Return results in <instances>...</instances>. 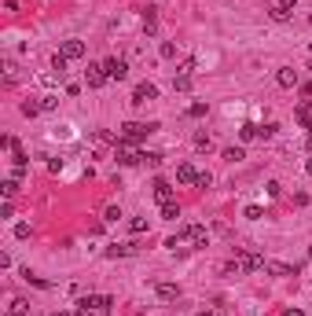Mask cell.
<instances>
[{"label":"cell","mask_w":312,"mask_h":316,"mask_svg":"<svg viewBox=\"0 0 312 316\" xmlns=\"http://www.w3.org/2000/svg\"><path fill=\"white\" fill-rule=\"evenodd\" d=\"M151 100H158V88L151 81H140L132 88V103H136V107H143V103H151Z\"/></svg>","instance_id":"5b68a950"},{"label":"cell","mask_w":312,"mask_h":316,"mask_svg":"<svg viewBox=\"0 0 312 316\" xmlns=\"http://www.w3.org/2000/svg\"><path fill=\"white\" fill-rule=\"evenodd\" d=\"M243 158H246L243 147H224V162H243Z\"/></svg>","instance_id":"d6986e66"},{"label":"cell","mask_w":312,"mask_h":316,"mask_svg":"<svg viewBox=\"0 0 312 316\" xmlns=\"http://www.w3.org/2000/svg\"><path fill=\"white\" fill-rule=\"evenodd\" d=\"M15 239H30V225H15Z\"/></svg>","instance_id":"e575fe53"},{"label":"cell","mask_w":312,"mask_h":316,"mask_svg":"<svg viewBox=\"0 0 312 316\" xmlns=\"http://www.w3.org/2000/svg\"><path fill=\"white\" fill-rule=\"evenodd\" d=\"M66 63H70V59H66L63 52H55V55H52V70H55V77H59V81L66 77Z\"/></svg>","instance_id":"e0dca14e"},{"label":"cell","mask_w":312,"mask_h":316,"mask_svg":"<svg viewBox=\"0 0 312 316\" xmlns=\"http://www.w3.org/2000/svg\"><path fill=\"white\" fill-rule=\"evenodd\" d=\"M276 129H279V125H272V122H268V125L261 129V140H272V136H276Z\"/></svg>","instance_id":"d6a6232c"},{"label":"cell","mask_w":312,"mask_h":316,"mask_svg":"<svg viewBox=\"0 0 312 316\" xmlns=\"http://www.w3.org/2000/svg\"><path fill=\"white\" fill-rule=\"evenodd\" d=\"M129 228H132V235H143V232H147V217H132Z\"/></svg>","instance_id":"ffe728a7"},{"label":"cell","mask_w":312,"mask_h":316,"mask_svg":"<svg viewBox=\"0 0 312 316\" xmlns=\"http://www.w3.org/2000/svg\"><path fill=\"white\" fill-rule=\"evenodd\" d=\"M103 70H107V77L110 81H125V77H129V63H125V59H107V63H103Z\"/></svg>","instance_id":"8992f818"},{"label":"cell","mask_w":312,"mask_h":316,"mask_svg":"<svg viewBox=\"0 0 312 316\" xmlns=\"http://www.w3.org/2000/svg\"><path fill=\"white\" fill-rule=\"evenodd\" d=\"M52 316H70V313H52Z\"/></svg>","instance_id":"b9f144b4"},{"label":"cell","mask_w":312,"mask_h":316,"mask_svg":"<svg viewBox=\"0 0 312 316\" xmlns=\"http://www.w3.org/2000/svg\"><path fill=\"white\" fill-rule=\"evenodd\" d=\"M195 147H198V151H209V136L198 133V136H195Z\"/></svg>","instance_id":"4dcf8cb0"},{"label":"cell","mask_w":312,"mask_h":316,"mask_svg":"<svg viewBox=\"0 0 312 316\" xmlns=\"http://www.w3.org/2000/svg\"><path fill=\"white\" fill-rule=\"evenodd\" d=\"M114 155H118V162H121V166H140L143 158H147V155H140V151L132 147L129 140H118V143H114Z\"/></svg>","instance_id":"3957f363"},{"label":"cell","mask_w":312,"mask_h":316,"mask_svg":"<svg viewBox=\"0 0 312 316\" xmlns=\"http://www.w3.org/2000/svg\"><path fill=\"white\" fill-rule=\"evenodd\" d=\"M110 258H132L136 254V243H114V246H107Z\"/></svg>","instance_id":"8fae6325"},{"label":"cell","mask_w":312,"mask_h":316,"mask_svg":"<svg viewBox=\"0 0 312 316\" xmlns=\"http://www.w3.org/2000/svg\"><path fill=\"white\" fill-rule=\"evenodd\" d=\"M8 316H30V301H26V298H11Z\"/></svg>","instance_id":"2e32d148"},{"label":"cell","mask_w":312,"mask_h":316,"mask_svg":"<svg viewBox=\"0 0 312 316\" xmlns=\"http://www.w3.org/2000/svg\"><path fill=\"white\" fill-rule=\"evenodd\" d=\"M15 77H18V67H15V63H11V59H8V63H4V81H15Z\"/></svg>","instance_id":"d4e9b609"},{"label":"cell","mask_w":312,"mask_h":316,"mask_svg":"<svg viewBox=\"0 0 312 316\" xmlns=\"http://www.w3.org/2000/svg\"><path fill=\"white\" fill-rule=\"evenodd\" d=\"M22 280H26V283H33V287H41V291L48 287V280H41V276H33L30 268H22Z\"/></svg>","instance_id":"603a6c76"},{"label":"cell","mask_w":312,"mask_h":316,"mask_svg":"<svg viewBox=\"0 0 312 316\" xmlns=\"http://www.w3.org/2000/svg\"><path fill=\"white\" fill-rule=\"evenodd\" d=\"M41 110H44V107H41V103H33V100H26V103H22V114H26V118H37Z\"/></svg>","instance_id":"cb8c5ba5"},{"label":"cell","mask_w":312,"mask_h":316,"mask_svg":"<svg viewBox=\"0 0 312 316\" xmlns=\"http://www.w3.org/2000/svg\"><path fill=\"white\" fill-rule=\"evenodd\" d=\"M243 217H246V221H261V206H246Z\"/></svg>","instance_id":"83f0119b"},{"label":"cell","mask_w":312,"mask_h":316,"mask_svg":"<svg viewBox=\"0 0 312 316\" xmlns=\"http://www.w3.org/2000/svg\"><path fill=\"white\" fill-rule=\"evenodd\" d=\"M155 129H158L155 122H151V125H147V122H125L118 136H121V140H129V143H136V140H143L147 133H155Z\"/></svg>","instance_id":"7a4b0ae2"},{"label":"cell","mask_w":312,"mask_h":316,"mask_svg":"<svg viewBox=\"0 0 312 316\" xmlns=\"http://www.w3.org/2000/svg\"><path fill=\"white\" fill-rule=\"evenodd\" d=\"M155 291H158L162 301H176V298H180V287H176V283H158Z\"/></svg>","instance_id":"30bf717a"},{"label":"cell","mask_w":312,"mask_h":316,"mask_svg":"<svg viewBox=\"0 0 312 316\" xmlns=\"http://www.w3.org/2000/svg\"><path fill=\"white\" fill-rule=\"evenodd\" d=\"M309 261H312V246H309Z\"/></svg>","instance_id":"7bdbcfd3"},{"label":"cell","mask_w":312,"mask_h":316,"mask_svg":"<svg viewBox=\"0 0 312 316\" xmlns=\"http://www.w3.org/2000/svg\"><path fill=\"white\" fill-rule=\"evenodd\" d=\"M85 81H88V88H103V85L110 81L107 70H103V63H88V70H85Z\"/></svg>","instance_id":"277c9868"},{"label":"cell","mask_w":312,"mask_h":316,"mask_svg":"<svg viewBox=\"0 0 312 316\" xmlns=\"http://www.w3.org/2000/svg\"><path fill=\"white\" fill-rule=\"evenodd\" d=\"M173 55H176V44L165 41V44H162V59H173Z\"/></svg>","instance_id":"836d02e7"},{"label":"cell","mask_w":312,"mask_h":316,"mask_svg":"<svg viewBox=\"0 0 312 316\" xmlns=\"http://www.w3.org/2000/svg\"><path fill=\"white\" fill-rule=\"evenodd\" d=\"M15 213V206H11V199H4V206H0V217H11Z\"/></svg>","instance_id":"8d00e7d4"},{"label":"cell","mask_w":312,"mask_h":316,"mask_svg":"<svg viewBox=\"0 0 312 316\" xmlns=\"http://www.w3.org/2000/svg\"><path fill=\"white\" fill-rule=\"evenodd\" d=\"M305 147H309V155H312V133H309V140H305Z\"/></svg>","instance_id":"ab89813d"},{"label":"cell","mask_w":312,"mask_h":316,"mask_svg":"<svg viewBox=\"0 0 312 316\" xmlns=\"http://www.w3.org/2000/svg\"><path fill=\"white\" fill-rule=\"evenodd\" d=\"M294 118L305 125V129H312V107H309V103H297V107H294Z\"/></svg>","instance_id":"9a60e30c"},{"label":"cell","mask_w":312,"mask_h":316,"mask_svg":"<svg viewBox=\"0 0 312 316\" xmlns=\"http://www.w3.org/2000/svg\"><path fill=\"white\" fill-rule=\"evenodd\" d=\"M264 265H268V261H264L257 250L243 246V250H235V258H231L224 268H228V272H257V268H264Z\"/></svg>","instance_id":"6da1fadb"},{"label":"cell","mask_w":312,"mask_h":316,"mask_svg":"<svg viewBox=\"0 0 312 316\" xmlns=\"http://www.w3.org/2000/svg\"><path fill=\"white\" fill-rule=\"evenodd\" d=\"M283 316H305L301 309H283Z\"/></svg>","instance_id":"74e56055"},{"label":"cell","mask_w":312,"mask_h":316,"mask_svg":"<svg viewBox=\"0 0 312 316\" xmlns=\"http://www.w3.org/2000/svg\"><path fill=\"white\" fill-rule=\"evenodd\" d=\"M239 136H243V143L257 140V136H261V125H243V129H239Z\"/></svg>","instance_id":"ac0fdd59"},{"label":"cell","mask_w":312,"mask_h":316,"mask_svg":"<svg viewBox=\"0 0 312 316\" xmlns=\"http://www.w3.org/2000/svg\"><path fill=\"white\" fill-rule=\"evenodd\" d=\"M63 55L66 59H85V41H77V37L63 41Z\"/></svg>","instance_id":"ba28073f"},{"label":"cell","mask_w":312,"mask_h":316,"mask_svg":"<svg viewBox=\"0 0 312 316\" xmlns=\"http://www.w3.org/2000/svg\"><path fill=\"white\" fill-rule=\"evenodd\" d=\"M209 180H213V176H209V173H198V180H195V188H209Z\"/></svg>","instance_id":"d590c367"},{"label":"cell","mask_w":312,"mask_h":316,"mask_svg":"<svg viewBox=\"0 0 312 316\" xmlns=\"http://www.w3.org/2000/svg\"><path fill=\"white\" fill-rule=\"evenodd\" d=\"M272 18H276V22H287L290 11H287V8H272Z\"/></svg>","instance_id":"f546056e"},{"label":"cell","mask_w":312,"mask_h":316,"mask_svg":"<svg viewBox=\"0 0 312 316\" xmlns=\"http://www.w3.org/2000/svg\"><path fill=\"white\" fill-rule=\"evenodd\" d=\"M162 217H165V221H176V217H180V206H176V202H165V206H162Z\"/></svg>","instance_id":"7402d4cb"},{"label":"cell","mask_w":312,"mask_h":316,"mask_svg":"<svg viewBox=\"0 0 312 316\" xmlns=\"http://www.w3.org/2000/svg\"><path fill=\"white\" fill-rule=\"evenodd\" d=\"M264 268H268L272 276H297V268L294 265H283V261H268Z\"/></svg>","instance_id":"5bb4252c"},{"label":"cell","mask_w":312,"mask_h":316,"mask_svg":"<svg viewBox=\"0 0 312 316\" xmlns=\"http://www.w3.org/2000/svg\"><path fill=\"white\" fill-rule=\"evenodd\" d=\"M184 239L198 250V246H206V243H209V232H206L202 225H188V228H184Z\"/></svg>","instance_id":"52a82bcc"},{"label":"cell","mask_w":312,"mask_h":316,"mask_svg":"<svg viewBox=\"0 0 312 316\" xmlns=\"http://www.w3.org/2000/svg\"><path fill=\"white\" fill-rule=\"evenodd\" d=\"M15 192H18V180L11 176V180H4V199H15Z\"/></svg>","instance_id":"4316f807"},{"label":"cell","mask_w":312,"mask_h":316,"mask_svg":"<svg viewBox=\"0 0 312 316\" xmlns=\"http://www.w3.org/2000/svg\"><path fill=\"white\" fill-rule=\"evenodd\" d=\"M110 305H114V298H110V294H99V313H107Z\"/></svg>","instance_id":"1f68e13d"},{"label":"cell","mask_w":312,"mask_h":316,"mask_svg":"<svg viewBox=\"0 0 312 316\" xmlns=\"http://www.w3.org/2000/svg\"><path fill=\"white\" fill-rule=\"evenodd\" d=\"M276 81H279L283 88H294V85H297V70L294 67H283L279 74H276Z\"/></svg>","instance_id":"7c38bea8"},{"label":"cell","mask_w":312,"mask_h":316,"mask_svg":"<svg viewBox=\"0 0 312 316\" xmlns=\"http://www.w3.org/2000/svg\"><path fill=\"white\" fill-rule=\"evenodd\" d=\"M198 316H213V313H209V309H206V313H198Z\"/></svg>","instance_id":"60d3db41"},{"label":"cell","mask_w":312,"mask_h":316,"mask_svg":"<svg viewBox=\"0 0 312 316\" xmlns=\"http://www.w3.org/2000/svg\"><path fill=\"white\" fill-rule=\"evenodd\" d=\"M206 110H209V107H206V103H191V107H188V114H191V118H202Z\"/></svg>","instance_id":"f1b7e54d"},{"label":"cell","mask_w":312,"mask_h":316,"mask_svg":"<svg viewBox=\"0 0 312 316\" xmlns=\"http://www.w3.org/2000/svg\"><path fill=\"white\" fill-rule=\"evenodd\" d=\"M155 199L162 202V206H165V202H173V188H169V180H155Z\"/></svg>","instance_id":"4fadbf2b"},{"label":"cell","mask_w":312,"mask_h":316,"mask_svg":"<svg viewBox=\"0 0 312 316\" xmlns=\"http://www.w3.org/2000/svg\"><path fill=\"white\" fill-rule=\"evenodd\" d=\"M173 88H176V92H188V88H191V77H188V74H176V81H173Z\"/></svg>","instance_id":"484cf974"},{"label":"cell","mask_w":312,"mask_h":316,"mask_svg":"<svg viewBox=\"0 0 312 316\" xmlns=\"http://www.w3.org/2000/svg\"><path fill=\"white\" fill-rule=\"evenodd\" d=\"M305 173H309V176H312V158H309V162H305Z\"/></svg>","instance_id":"f35d334b"},{"label":"cell","mask_w":312,"mask_h":316,"mask_svg":"<svg viewBox=\"0 0 312 316\" xmlns=\"http://www.w3.org/2000/svg\"><path fill=\"white\" fill-rule=\"evenodd\" d=\"M221 316H228V313H221Z\"/></svg>","instance_id":"ee69618b"},{"label":"cell","mask_w":312,"mask_h":316,"mask_svg":"<svg viewBox=\"0 0 312 316\" xmlns=\"http://www.w3.org/2000/svg\"><path fill=\"white\" fill-rule=\"evenodd\" d=\"M103 221H107V225L121 221V206H107V210H103Z\"/></svg>","instance_id":"44dd1931"},{"label":"cell","mask_w":312,"mask_h":316,"mask_svg":"<svg viewBox=\"0 0 312 316\" xmlns=\"http://www.w3.org/2000/svg\"><path fill=\"white\" fill-rule=\"evenodd\" d=\"M176 180H180V184H195L198 180V169L191 166V162H180V166H176Z\"/></svg>","instance_id":"9c48e42d"}]
</instances>
